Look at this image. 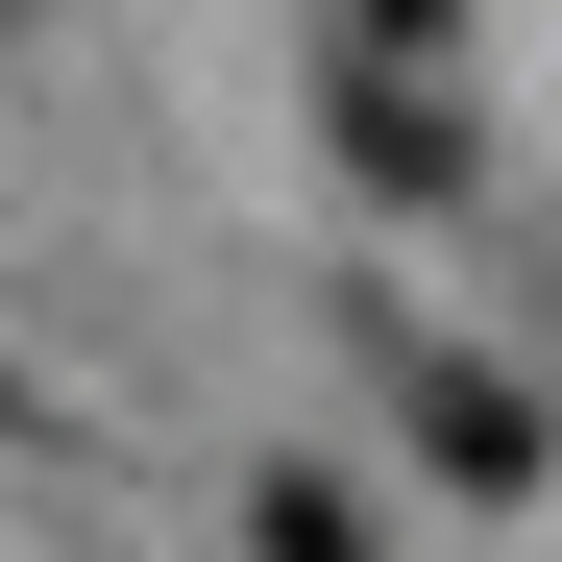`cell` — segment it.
I'll return each mask as SVG.
<instances>
[{
    "label": "cell",
    "instance_id": "obj_1",
    "mask_svg": "<svg viewBox=\"0 0 562 562\" xmlns=\"http://www.w3.org/2000/svg\"><path fill=\"white\" fill-rule=\"evenodd\" d=\"M416 440L464 464V490H514V464H538V392H490V367H416Z\"/></svg>",
    "mask_w": 562,
    "mask_h": 562
},
{
    "label": "cell",
    "instance_id": "obj_2",
    "mask_svg": "<svg viewBox=\"0 0 562 562\" xmlns=\"http://www.w3.org/2000/svg\"><path fill=\"white\" fill-rule=\"evenodd\" d=\"M245 514H269V562H367V514L318 490V464H269V490H245Z\"/></svg>",
    "mask_w": 562,
    "mask_h": 562
},
{
    "label": "cell",
    "instance_id": "obj_3",
    "mask_svg": "<svg viewBox=\"0 0 562 562\" xmlns=\"http://www.w3.org/2000/svg\"><path fill=\"white\" fill-rule=\"evenodd\" d=\"M342 25H392V49H416V25H440V0H342Z\"/></svg>",
    "mask_w": 562,
    "mask_h": 562
}]
</instances>
